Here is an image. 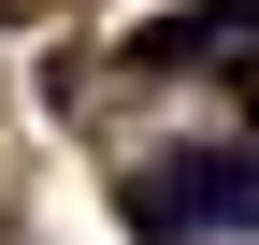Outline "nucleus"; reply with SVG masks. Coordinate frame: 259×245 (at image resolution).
<instances>
[{
    "label": "nucleus",
    "mask_w": 259,
    "mask_h": 245,
    "mask_svg": "<svg viewBox=\"0 0 259 245\" xmlns=\"http://www.w3.org/2000/svg\"><path fill=\"white\" fill-rule=\"evenodd\" d=\"M144 188L187 245H231V231H259V144H158Z\"/></svg>",
    "instance_id": "obj_1"
},
{
    "label": "nucleus",
    "mask_w": 259,
    "mask_h": 245,
    "mask_svg": "<svg viewBox=\"0 0 259 245\" xmlns=\"http://www.w3.org/2000/svg\"><path fill=\"white\" fill-rule=\"evenodd\" d=\"M216 44H259V0H187V15H158V29H130V58L115 72H187V58H216Z\"/></svg>",
    "instance_id": "obj_2"
},
{
    "label": "nucleus",
    "mask_w": 259,
    "mask_h": 245,
    "mask_svg": "<svg viewBox=\"0 0 259 245\" xmlns=\"http://www.w3.org/2000/svg\"><path fill=\"white\" fill-rule=\"evenodd\" d=\"M231 87H245V144H259V58H245V72H231Z\"/></svg>",
    "instance_id": "obj_3"
}]
</instances>
